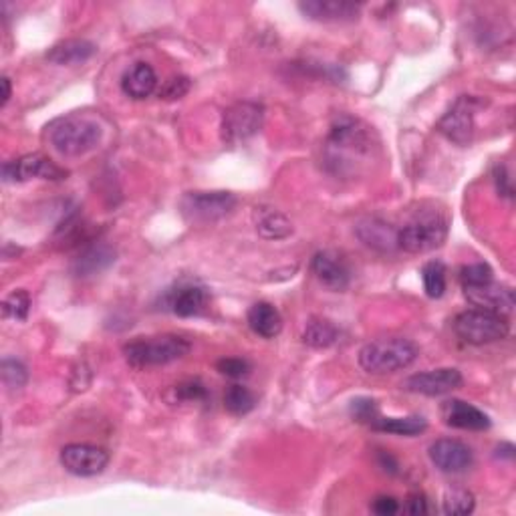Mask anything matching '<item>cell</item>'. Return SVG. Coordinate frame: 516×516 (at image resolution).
I'll return each mask as SVG.
<instances>
[{"mask_svg": "<svg viewBox=\"0 0 516 516\" xmlns=\"http://www.w3.org/2000/svg\"><path fill=\"white\" fill-rule=\"evenodd\" d=\"M49 144L64 158H81L104 140V127L97 119L89 115H67L59 117L47 127Z\"/></svg>", "mask_w": 516, "mask_h": 516, "instance_id": "1", "label": "cell"}, {"mask_svg": "<svg viewBox=\"0 0 516 516\" xmlns=\"http://www.w3.org/2000/svg\"><path fill=\"white\" fill-rule=\"evenodd\" d=\"M418 355L420 349L413 341L403 337H387L367 343L359 352V365L367 373L385 375L410 367Z\"/></svg>", "mask_w": 516, "mask_h": 516, "instance_id": "2", "label": "cell"}, {"mask_svg": "<svg viewBox=\"0 0 516 516\" xmlns=\"http://www.w3.org/2000/svg\"><path fill=\"white\" fill-rule=\"evenodd\" d=\"M190 341L180 335H158L140 337L124 347V355L134 367H158L178 362L190 353Z\"/></svg>", "mask_w": 516, "mask_h": 516, "instance_id": "3", "label": "cell"}, {"mask_svg": "<svg viewBox=\"0 0 516 516\" xmlns=\"http://www.w3.org/2000/svg\"><path fill=\"white\" fill-rule=\"evenodd\" d=\"M456 335L470 345H488L509 335L511 325L506 317L481 309L460 313L454 321Z\"/></svg>", "mask_w": 516, "mask_h": 516, "instance_id": "4", "label": "cell"}, {"mask_svg": "<svg viewBox=\"0 0 516 516\" xmlns=\"http://www.w3.org/2000/svg\"><path fill=\"white\" fill-rule=\"evenodd\" d=\"M448 238V220L442 216H423L403 226L398 233V246L405 253L423 254L440 248Z\"/></svg>", "mask_w": 516, "mask_h": 516, "instance_id": "5", "label": "cell"}, {"mask_svg": "<svg viewBox=\"0 0 516 516\" xmlns=\"http://www.w3.org/2000/svg\"><path fill=\"white\" fill-rule=\"evenodd\" d=\"M238 204L233 192H190L182 198L180 208L190 223H216L228 216Z\"/></svg>", "mask_w": 516, "mask_h": 516, "instance_id": "6", "label": "cell"}, {"mask_svg": "<svg viewBox=\"0 0 516 516\" xmlns=\"http://www.w3.org/2000/svg\"><path fill=\"white\" fill-rule=\"evenodd\" d=\"M160 305L178 317H196L208 309L210 293L200 281L180 279L162 293Z\"/></svg>", "mask_w": 516, "mask_h": 516, "instance_id": "7", "label": "cell"}, {"mask_svg": "<svg viewBox=\"0 0 516 516\" xmlns=\"http://www.w3.org/2000/svg\"><path fill=\"white\" fill-rule=\"evenodd\" d=\"M264 122V107L254 101H241L228 107L223 115V140L230 145L251 140L261 132Z\"/></svg>", "mask_w": 516, "mask_h": 516, "instance_id": "8", "label": "cell"}, {"mask_svg": "<svg viewBox=\"0 0 516 516\" xmlns=\"http://www.w3.org/2000/svg\"><path fill=\"white\" fill-rule=\"evenodd\" d=\"M33 178L61 182V180H67V170H63L61 165H57L43 154L23 155V158L6 162L3 165V180L6 184L29 182Z\"/></svg>", "mask_w": 516, "mask_h": 516, "instance_id": "9", "label": "cell"}, {"mask_svg": "<svg viewBox=\"0 0 516 516\" xmlns=\"http://www.w3.org/2000/svg\"><path fill=\"white\" fill-rule=\"evenodd\" d=\"M481 101L476 97L462 95L456 99V104L450 107V112L440 119L438 129L450 142L458 145H466L474 135V115Z\"/></svg>", "mask_w": 516, "mask_h": 516, "instance_id": "10", "label": "cell"}, {"mask_svg": "<svg viewBox=\"0 0 516 516\" xmlns=\"http://www.w3.org/2000/svg\"><path fill=\"white\" fill-rule=\"evenodd\" d=\"M109 464V452L91 444H69L61 450V466L73 476L91 478L104 472Z\"/></svg>", "mask_w": 516, "mask_h": 516, "instance_id": "11", "label": "cell"}, {"mask_svg": "<svg viewBox=\"0 0 516 516\" xmlns=\"http://www.w3.org/2000/svg\"><path fill=\"white\" fill-rule=\"evenodd\" d=\"M464 294L476 309L496 313V315L502 317L511 315L516 305L512 287L496 283L494 279L482 284H470V287H464Z\"/></svg>", "mask_w": 516, "mask_h": 516, "instance_id": "12", "label": "cell"}, {"mask_svg": "<svg viewBox=\"0 0 516 516\" xmlns=\"http://www.w3.org/2000/svg\"><path fill=\"white\" fill-rule=\"evenodd\" d=\"M462 383L464 377L458 370H454V367H442V370H432L408 377L403 382V390L428 395V398H438V395H446L458 390Z\"/></svg>", "mask_w": 516, "mask_h": 516, "instance_id": "13", "label": "cell"}, {"mask_svg": "<svg viewBox=\"0 0 516 516\" xmlns=\"http://www.w3.org/2000/svg\"><path fill=\"white\" fill-rule=\"evenodd\" d=\"M430 460L446 474H460L472 466V450L464 442L442 438L430 446Z\"/></svg>", "mask_w": 516, "mask_h": 516, "instance_id": "14", "label": "cell"}, {"mask_svg": "<svg viewBox=\"0 0 516 516\" xmlns=\"http://www.w3.org/2000/svg\"><path fill=\"white\" fill-rule=\"evenodd\" d=\"M299 11L311 21L352 23L362 13V5L349 3V0H305L299 3Z\"/></svg>", "mask_w": 516, "mask_h": 516, "instance_id": "15", "label": "cell"}, {"mask_svg": "<svg viewBox=\"0 0 516 516\" xmlns=\"http://www.w3.org/2000/svg\"><path fill=\"white\" fill-rule=\"evenodd\" d=\"M313 273L331 291H345L352 283V271L343 256L333 251L317 253L313 258Z\"/></svg>", "mask_w": 516, "mask_h": 516, "instance_id": "16", "label": "cell"}, {"mask_svg": "<svg viewBox=\"0 0 516 516\" xmlns=\"http://www.w3.org/2000/svg\"><path fill=\"white\" fill-rule=\"evenodd\" d=\"M442 418H444L446 426L458 430L482 432L491 428V418L482 410H478L476 405L464 400H446L442 403Z\"/></svg>", "mask_w": 516, "mask_h": 516, "instance_id": "17", "label": "cell"}, {"mask_svg": "<svg viewBox=\"0 0 516 516\" xmlns=\"http://www.w3.org/2000/svg\"><path fill=\"white\" fill-rule=\"evenodd\" d=\"M114 263L115 251L112 246L104 243L91 244L73 261V273H75V276H81V279H87V276H95L107 271Z\"/></svg>", "mask_w": 516, "mask_h": 516, "instance_id": "18", "label": "cell"}, {"mask_svg": "<svg viewBox=\"0 0 516 516\" xmlns=\"http://www.w3.org/2000/svg\"><path fill=\"white\" fill-rule=\"evenodd\" d=\"M158 87V75L147 63H135L129 67L122 77V89L127 97L145 99L150 97Z\"/></svg>", "mask_w": 516, "mask_h": 516, "instance_id": "19", "label": "cell"}, {"mask_svg": "<svg viewBox=\"0 0 516 516\" xmlns=\"http://www.w3.org/2000/svg\"><path fill=\"white\" fill-rule=\"evenodd\" d=\"M97 53L94 43L85 39H67L53 45L47 53V61L59 67H69V64H81L89 61Z\"/></svg>", "mask_w": 516, "mask_h": 516, "instance_id": "20", "label": "cell"}, {"mask_svg": "<svg viewBox=\"0 0 516 516\" xmlns=\"http://www.w3.org/2000/svg\"><path fill=\"white\" fill-rule=\"evenodd\" d=\"M248 327L253 329V333H256L258 337L264 339H273L283 331V317L279 309L271 303H254V305L248 309Z\"/></svg>", "mask_w": 516, "mask_h": 516, "instance_id": "21", "label": "cell"}, {"mask_svg": "<svg viewBox=\"0 0 516 516\" xmlns=\"http://www.w3.org/2000/svg\"><path fill=\"white\" fill-rule=\"evenodd\" d=\"M357 236L362 238L367 246L382 253H390L398 246V233H395L390 224H385L377 218H367L365 223L359 224Z\"/></svg>", "mask_w": 516, "mask_h": 516, "instance_id": "22", "label": "cell"}, {"mask_svg": "<svg viewBox=\"0 0 516 516\" xmlns=\"http://www.w3.org/2000/svg\"><path fill=\"white\" fill-rule=\"evenodd\" d=\"M370 426L375 432H383V434L418 436L422 434V432H426L428 422L422 416H408V418H380L377 416Z\"/></svg>", "mask_w": 516, "mask_h": 516, "instance_id": "23", "label": "cell"}, {"mask_svg": "<svg viewBox=\"0 0 516 516\" xmlns=\"http://www.w3.org/2000/svg\"><path fill=\"white\" fill-rule=\"evenodd\" d=\"M337 339L339 329L327 319H311L305 325V331H303V341L315 349H327L335 345Z\"/></svg>", "mask_w": 516, "mask_h": 516, "instance_id": "24", "label": "cell"}, {"mask_svg": "<svg viewBox=\"0 0 516 516\" xmlns=\"http://www.w3.org/2000/svg\"><path fill=\"white\" fill-rule=\"evenodd\" d=\"M256 230L261 233V236L269 238V241H279V238H287L293 233V224L281 212L263 210L261 218L256 223Z\"/></svg>", "mask_w": 516, "mask_h": 516, "instance_id": "25", "label": "cell"}, {"mask_svg": "<svg viewBox=\"0 0 516 516\" xmlns=\"http://www.w3.org/2000/svg\"><path fill=\"white\" fill-rule=\"evenodd\" d=\"M256 405V395L244 385H230L224 393V408L233 413V416H246L253 412Z\"/></svg>", "mask_w": 516, "mask_h": 516, "instance_id": "26", "label": "cell"}, {"mask_svg": "<svg viewBox=\"0 0 516 516\" xmlns=\"http://www.w3.org/2000/svg\"><path fill=\"white\" fill-rule=\"evenodd\" d=\"M423 291L430 299H440L446 293V266L440 261H430L422 269Z\"/></svg>", "mask_w": 516, "mask_h": 516, "instance_id": "27", "label": "cell"}, {"mask_svg": "<svg viewBox=\"0 0 516 516\" xmlns=\"http://www.w3.org/2000/svg\"><path fill=\"white\" fill-rule=\"evenodd\" d=\"M31 313V294L26 291H15L3 303V317L13 321H26Z\"/></svg>", "mask_w": 516, "mask_h": 516, "instance_id": "28", "label": "cell"}, {"mask_svg": "<svg viewBox=\"0 0 516 516\" xmlns=\"http://www.w3.org/2000/svg\"><path fill=\"white\" fill-rule=\"evenodd\" d=\"M172 402H184V403H196L208 400L206 385L198 380H188L172 387Z\"/></svg>", "mask_w": 516, "mask_h": 516, "instance_id": "29", "label": "cell"}, {"mask_svg": "<svg viewBox=\"0 0 516 516\" xmlns=\"http://www.w3.org/2000/svg\"><path fill=\"white\" fill-rule=\"evenodd\" d=\"M0 373H3V382L11 390H21L29 382V372L26 367L16 362V359H3V365H0Z\"/></svg>", "mask_w": 516, "mask_h": 516, "instance_id": "30", "label": "cell"}, {"mask_svg": "<svg viewBox=\"0 0 516 516\" xmlns=\"http://www.w3.org/2000/svg\"><path fill=\"white\" fill-rule=\"evenodd\" d=\"M476 501L472 492L468 491H448L444 496V512L448 514H470L474 511Z\"/></svg>", "mask_w": 516, "mask_h": 516, "instance_id": "31", "label": "cell"}, {"mask_svg": "<svg viewBox=\"0 0 516 516\" xmlns=\"http://www.w3.org/2000/svg\"><path fill=\"white\" fill-rule=\"evenodd\" d=\"M492 269L484 263H476V264H468L460 271V281H462V287H470V284H482L492 281Z\"/></svg>", "mask_w": 516, "mask_h": 516, "instance_id": "32", "label": "cell"}, {"mask_svg": "<svg viewBox=\"0 0 516 516\" xmlns=\"http://www.w3.org/2000/svg\"><path fill=\"white\" fill-rule=\"evenodd\" d=\"M216 370L223 375L230 377V380H243V377L251 373L253 367L246 362V359L226 357V359H220V362L216 363Z\"/></svg>", "mask_w": 516, "mask_h": 516, "instance_id": "33", "label": "cell"}, {"mask_svg": "<svg viewBox=\"0 0 516 516\" xmlns=\"http://www.w3.org/2000/svg\"><path fill=\"white\" fill-rule=\"evenodd\" d=\"M190 87H192V83L188 77H172L164 83V87L158 91V95L160 99H165V101L182 99L184 95H188Z\"/></svg>", "mask_w": 516, "mask_h": 516, "instance_id": "34", "label": "cell"}, {"mask_svg": "<svg viewBox=\"0 0 516 516\" xmlns=\"http://www.w3.org/2000/svg\"><path fill=\"white\" fill-rule=\"evenodd\" d=\"M352 416L357 422L372 423L380 413H377V403L370 398H357L352 402Z\"/></svg>", "mask_w": 516, "mask_h": 516, "instance_id": "35", "label": "cell"}, {"mask_svg": "<svg viewBox=\"0 0 516 516\" xmlns=\"http://www.w3.org/2000/svg\"><path fill=\"white\" fill-rule=\"evenodd\" d=\"M372 511L380 516H392L400 511V502L393 496H377L372 504Z\"/></svg>", "mask_w": 516, "mask_h": 516, "instance_id": "36", "label": "cell"}, {"mask_svg": "<svg viewBox=\"0 0 516 516\" xmlns=\"http://www.w3.org/2000/svg\"><path fill=\"white\" fill-rule=\"evenodd\" d=\"M428 511H430L428 501L423 494H412L403 504V512H408V514H426Z\"/></svg>", "mask_w": 516, "mask_h": 516, "instance_id": "37", "label": "cell"}, {"mask_svg": "<svg viewBox=\"0 0 516 516\" xmlns=\"http://www.w3.org/2000/svg\"><path fill=\"white\" fill-rule=\"evenodd\" d=\"M382 466H385V470H390L392 474L398 472V462H395L390 454H385V452L382 454Z\"/></svg>", "mask_w": 516, "mask_h": 516, "instance_id": "38", "label": "cell"}, {"mask_svg": "<svg viewBox=\"0 0 516 516\" xmlns=\"http://www.w3.org/2000/svg\"><path fill=\"white\" fill-rule=\"evenodd\" d=\"M3 101H0V105H6L8 104V99H11V81H8V77H3Z\"/></svg>", "mask_w": 516, "mask_h": 516, "instance_id": "39", "label": "cell"}, {"mask_svg": "<svg viewBox=\"0 0 516 516\" xmlns=\"http://www.w3.org/2000/svg\"><path fill=\"white\" fill-rule=\"evenodd\" d=\"M496 456H504V458H509V460H512L514 458V446L512 444H502V446H499V454Z\"/></svg>", "mask_w": 516, "mask_h": 516, "instance_id": "40", "label": "cell"}]
</instances>
